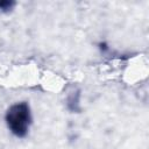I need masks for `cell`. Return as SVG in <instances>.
<instances>
[{
  "instance_id": "1",
  "label": "cell",
  "mask_w": 149,
  "mask_h": 149,
  "mask_svg": "<svg viewBox=\"0 0 149 149\" xmlns=\"http://www.w3.org/2000/svg\"><path fill=\"white\" fill-rule=\"evenodd\" d=\"M6 125L16 137H24L31 125V112L28 102L21 101L12 105L5 115Z\"/></svg>"
},
{
  "instance_id": "3",
  "label": "cell",
  "mask_w": 149,
  "mask_h": 149,
  "mask_svg": "<svg viewBox=\"0 0 149 149\" xmlns=\"http://www.w3.org/2000/svg\"><path fill=\"white\" fill-rule=\"evenodd\" d=\"M15 6V2L12 0H0V12H9Z\"/></svg>"
},
{
  "instance_id": "2",
  "label": "cell",
  "mask_w": 149,
  "mask_h": 149,
  "mask_svg": "<svg viewBox=\"0 0 149 149\" xmlns=\"http://www.w3.org/2000/svg\"><path fill=\"white\" fill-rule=\"evenodd\" d=\"M68 108L72 112L78 111V104H79V91L71 92L70 97L68 98Z\"/></svg>"
}]
</instances>
